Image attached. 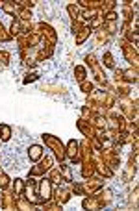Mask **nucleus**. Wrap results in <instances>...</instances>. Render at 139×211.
I'll return each instance as SVG.
<instances>
[{
  "label": "nucleus",
  "mask_w": 139,
  "mask_h": 211,
  "mask_svg": "<svg viewBox=\"0 0 139 211\" xmlns=\"http://www.w3.org/2000/svg\"><path fill=\"white\" fill-rule=\"evenodd\" d=\"M115 17H117V15H115V13H113V11H111V13H109V15H108V20H113Z\"/></svg>",
  "instance_id": "0eeeda50"
},
{
  "label": "nucleus",
  "mask_w": 139,
  "mask_h": 211,
  "mask_svg": "<svg viewBox=\"0 0 139 211\" xmlns=\"http://www.w3.org/2000/svg\"><path fill=\"white\" fill-rule=\"evenodd\" d=\"M15 189H17V193L22 191V181H20V180H17V181H15Z\"/></svg>",
  "instance_id": "423d86ee"
},
{
  "label": "nucleus",
  "mask_w": 139,
  "mask_h": 211,
  "mask_svg": "<svg viewBox=\"0 0 139 211\" xmlns=\"http://www.w3.org/2000/svg\"><path fill=\"white\" fill-rule=\"evenodd\" d=\"M41 194H43V198H48L50 196V181L45 180L43 184H41Z\"/></svg>",
  "instance_id": "f03ea898"
},
{
  "label": "nucleus",
  "mask_w": 139,
  "mask_h": 211,
  "mask_svg": "<svg viewBox=\"0 0 139 211\" xmlns=\"http://www.w3.org/2000/svg\"><path fill=\"white\" fill-rule=\"evenodd\" d=\"M76 74H78V80H83V78H85V69H83V67H76Z\"/></svg>",
  "instance_id": "39448f33"
},
{
  "label": "nucleus",
  "mask_w": 139,
  "mask_h": 211,
  "mask_svg": "<svg viewBox=\"0 0 139 211\" xmlns=\"http://www.w3.org/2000/svg\"><path fill=\"white\" fill-rule=\"evenodd\" d=\"M41 154H43V150H41V146H32V148H30V159L32 161H37L39 158H41Z\"/></svg>",
  "instance_id": "f257e3e1"
},
{
  "label": "nucleus",
  "mask_w": 139,
  "mask_h": 211,
  "mask_svg": "<svg viewBox=\"0 0 139 211\" xmlns=\"http://www.w3.org/2000/svg\"><path fill=\"white\" fill-rule=\"evenodd\" d=\"M76 148H78V143H76V141H71V143H69V154L74 156V154H76Z\"/></svg>",
  "instance_id": "20e7f679"
},
{
  "label": "nucleus",
  "mask_w": 139,
  "mask_h": 211,
  "mask_svg": "<svg viewBox=\"0 0 139 211\" xmlns=\"http://www.w3.org/2000/svg\"><path fill=\"white\" fill-rule=\"evenodd\" d=\"M0 132H2V141H9V137H11V128L9 126L2 124L0 126Z\"/></svg>",
  "instance_id": "7ed1b4c3"
}]
</instances>
